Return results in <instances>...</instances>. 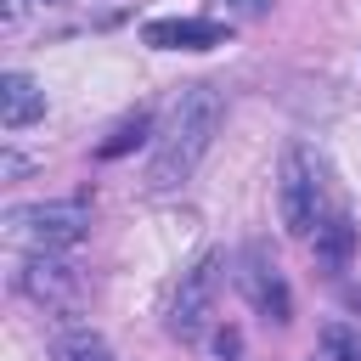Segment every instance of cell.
<instances>
[{"mask_svg":"<svg viewBox=\"0 0 361 361\" xmlns=\"http://www.w3.org/2000/svg\"><path fill=\"white\" fill-rule=\"evenodd\" d=\"M220 118H226L220 90H214V85H186L180 102H175V113H169V124H164V135L152 141V158H147V192H175V186H186V180L197 175L203 152L214 147Z\"/></svg>","mask_w":361,"mask_h":361,"instance_id":"obj_1","label":"cell"},{"mask_svg":"<svg viewBox=\"0 0 361 361\" xmlns=\"http://www.w3.org/2000/svg\"><path fill=\"white\" fill-rule=\"evenodd\" d=\"M90 231V203L62 197V203H17L6 209V237L28 254H62Z\"/></svg>","mask_w":361,"mask_h":361,"instance_id":"obj_2","label":"cell"},{"mask_svg":"<svg viewBox=\"0 0 361 361\" xmlns=\"http://www.w3.org/2000/svg\"><path fill=\"white\" fill-rule=\"evenodd\" d=\"M276 214H282V231L288 237H310L316 220H322V164L299 141L276 164Z\"/></svg>","mask_w":361,"mask_h":361,"instance_id":"obj_3","label":"cell"},{"mask_svg":"<svg viewBox=\"0 0 361 361\" xmlns=\"http://www.w3.org/2000/svg\"><path fill=\"white\" fill-rule=\"evenodd\" d=\"M220 265H226L220 254H197L192 271H180L175 299H169V333L180 344H197L203 338V327L214 316V293H220Z\"/></svg>","mask_w":361,"mask_h":361,"instance_id":"obj_4","label":"cell"},{"mask_svg":"<svg viewBox=\"0 0 361 361\" xmlns=\"http://www.w3.org/2000/svg\"><path fill=\"white\" fill-rule=\"evenodd\" d=\"M237 288H243V299L265 316V322H293V293H288V282H282V271H276V259H271V248L265 243H248L243 248V259H237Z\"/></svg>","mask_w":361,"mask_h":361,"instance_id":"obj_5","label":"cell"},{"mask_svg":"<svg viewBox=\"0 0 361 361\" xmlns=\"http://www.w3.org/2000/svg\"><path fill=\"white\" fill-rule=\"evenodd\" d=\"M17 288H23L34 305H45V310H73L79 293H85L79 271H73L62 254H28L23 271H17Z\"/></svg>","mask_w":361,"mask_h":361,"instance_id":"obj_6","label":"cell"},{"mask_svg":"<svg viewBox=\"0 0 361 361\" xmlns=\"http://www.w3.org/2000/svg\"><path fill=\"white\" fill-rule=\"evenodd\" d=\"M141 39L158 45V51H209V45L226 39V28L209 23V17H152L141 28Z\"/></svg>","mask_w":361,"mask_h":361,"instance_id":"obj_7","label":"cell"},{"mask_svg":"<svg viewBox=\"0 0 361 361\" xmlns=\"http://www.w3.org/2000/svg\"><path fill=\"white\" fill-rule=\"evenodd\" d=\"M45 118V90L28 73H0V130H28Z\"/></svg>","mask_w":361,"mask_h":361,"instance_id":"obj_8","label":"cell"},{"mask_svg":"<svg viewBox=\"0 0 361 361\" xmlns=\"http://www.w3.org/2000/svg\"><path fill=\"white\" fill-rule=\"evenodd\" d=\"M350 248H355V226H350V214H327V220H316V265L344 271Z\"/></svg>","mask_w":361,"mask_h":361,"instance_id":"obj_9","label":"cell"},{"mask_svg":"<svg viewBox=\"0 0 361 361\" xmlns=\"http://www.w3.org/2000/svg\"><path fill=\"white\" fill-rule=\"evenodd\" d=\"M56 361H113V350H107V338H102V333L73 327V333H62V338H56Z\"/></svg>","mask_w":361,"mask_h":361,"instance_id":"obj_10","label":"cell"},{"mask_svg":"<svg viewBox=\"0 0 361 361\" xmlns=\"http://www.w3.org/2000/svg\"><path fill=\"white\" fill-rule=\"evenodd\" d=\"M310 361H361V344H355V333H350L344 322H333V327H322Z\"/></svg>","mask_w":361,"mask_h":361,"instance_id":"obj_11","label":"cell"},{"mask_svg":"<svg viewBox=\"0 0 361 361\" xmlns=\"http://www.w3.org/2000/svg\"><path fill=\"white\" fill-rule=\"evenodd\" d=\"M141 135H147V118L135 113L130 124H118V135H113V141H102V158H118V152H124V147H135Z\"/></svg>","mask_w":361,"mask_h":361,"instance_id":"obj_12","label":"cell"},{"mask_svg":"<svg viewBox=\"0 0 361 361\" xmlns=\"http://www.w3.org/2000/svg\"><path fill=\"white\" fill-rule=\"evenodd\" d=\"M39 6H56V0H39Z\"/></svg>","mask_w":361,"mask_h":361,"instance_id":"obj_13","label":"cell"}]
</instances>
